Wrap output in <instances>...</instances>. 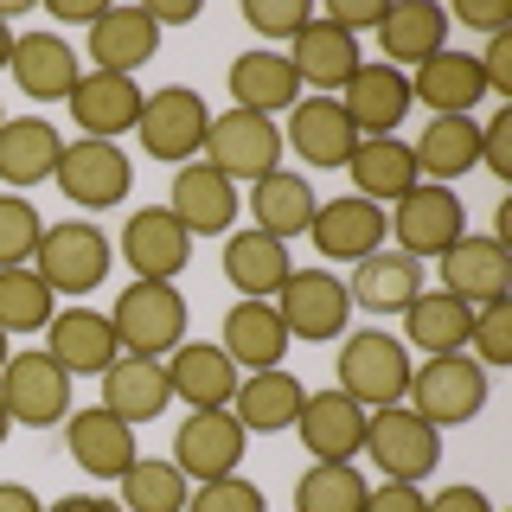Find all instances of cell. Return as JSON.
Listing matches in <instances>:
<instances>
[{
  "instance_id": "ee69618b",
  "label": "cell",
  "mask_w": 512,
  "mask_h": 512,
  "mask_svg": "<svg viewBox=\"0 0 512 512\" xmlns=\"http://www.w3.org/2000/svg\"><path fill=\"white\" fill-rule=\"evenodd\" d=\"M468 359L474 365H512V295L506 301H487L474 308V327H468Z\"/></svg>"
},
{
  "instance_id": "816d5d0a",
  "label": "cell",
  "mask_w": 512,
  "mask_h": 512,
  "mask_svg": "<svg viewBox=\"0 0 512 512\" xmlns=\"http://www.w3.org/2000/svg\"><path fill=\"white\" fill-rule=\"evenodd\" d=\"M429 493L423 487H410V480H384V487L365 493V512H423Z\"/></svg>"
},
{
  "instance_id": "7a4b0ae2",
  "label": "cell",
  "mask_w": 512,
  "mask_h": 512,
  "mask_svg": "<svg viewBox=\"0 0 512 512\" xmlns=\"http://www.w3.org/2000/svg\"><path fill=\"white\" fill-rule=\"evenodd\" d=\"M404 404L423 416L429 429H461L487 410V365H474L468 352H442V359L410 365Z\"/></svg>"
},
{
  "instance_id": "681fc988",
  "label": "cell",
  "mask_w": 512,
  "mask_h": 512,
  "mask_svg": "<svg viewBox=\"0 0 512 512\" xmlns=\"http://www.w3.org/2000/svg\"><path fill=\"white\" fill-rule=\"evenodd\" d=\"M474 58H480V77H487V90L512 103V32H493L487 52H474Z\"/></svg>"
},
{
  "instance_id": "db71d44e",
  "label": "cell",
  "mask_w": 512,
  "mask_h": 512,
  "mask_svg": "<svg viewBox=\"0 0 512 512\" xmlns=\"http://www.w3.org/2000/svg\"><path fill=\"white\" fill-rule=\"evenodd\" d=\"M0 512H45L26 480H0Z\"/></svg>"
},
{
  "instance_id": "ab89813d",
  "label": "cell",
  "mask_w": 512,
  "mask_h": 512,
  "mask_svg": "<svg viewBox=\"0 0 512 512\" xmlns=\"http://www.w3.org/2000/svg\"><path fill=\"white\" fill-rule=\"evenodd\" d=\"M122 512H186V493H192V480L173 468V461H154V455H135V468H128L122 480Z\"/></svg>"
},
{
  "instance_id": "52a82bcc",
  "label": "cell",
  "mask_w": 512,
  "mask_h": 512,
  "mask_svg": "<svg viewBox=\"0 0 512 512\" xmlns=\"http://www.w3.org/2000/svg\"><path fill=\"white\" fill-rule=\"evenodd\" d=\"M384 218H391L397 250L416 256V263H423V256H436V263H442V256L468 237V205H461L448 186H429V180H416Z\"/></svg>"
},
{
  "instance_id": "74e56055",
  "label": "cell",
  "mask_w": 512,
  "mask_h": 512,
  "mask_svg": "<svg viewBox=\"0 0 512 512\" xmlns=\"http://www.w3.org/2000/svg\"><path fill=\"white\" fill-rule=\"evenodd\" d=\"M173 404V384L160 359H116L103 372V410H116L122 423H154Z\"/></svg>"
},
{
  "instance_id": "9f6ffc18",
  "label": "cell",
  "mask_w": 512,
  "mask_h": 512,
  "mask_svg": "<svg viewBox=\"0 0 512 512\" xmlns=\"http://www.w3.org/2000/svg\"><path fill=\"white\" fill-rule=\"evenodd\" d=\"M58 20H71V26H96V20H103V0H58Z\"/></svg>"
},
{
  "instance_id": "1f68e13d",
  "label": "cell",
  "mask_w": 512,
  "mask_h": 512,
  "mask_svg": "<svg viewBox=\"0 0 512 512\" xmlns=\"http://www.w3.org/2000/svg\"><path fill=\"white\" fill-rule=\"evenodd\" d=\"M352 308L365 314H404L416 295H423V263L404 250H372L365 263H352V282H346Z\"/></svg>"
},
{
  "instance_id": "836d02e7",
  "label": "cell",
  "mask_w": 512,
  "mask_h": 512,
  "mask_svg": "<svg viewBox=\"0 0 512 512\" xmlns=\"http://www.w3.org/2000/svg\"><path fill=\"white\" fill-rule=\"evenodd\" d=\"M346 173H352V199H372V205H397L416 180H423V173H416L410 141H397V135L359 141L352 160H346Z\"/></svg>"
},
{
  "instance_id": "603a6c76",
  "label": "cell",
  "mask_w": 512,
  "mask_h": 512,
  "mask_svg": "<svg viewBox=\"0 0 512 512\" xmlns=\"http://www.w3.org/2000/svg\"><path fill=\"white\" fill-rule=\"evenodd\" d=\"M442 288L468 308H487V301H506L512 295V250L500 237H461L455 250L442 256Z\"/></svg>"
},
{
  "instance_id": "d6986e66",
  "label": "cell",
  "mask_w": 512,
  "mask_h": 512,
  "mask_svg": "<svg viewBox=\"0 0 512 512\" xmlns=\"http://www.w3.org/2000/svg\"><path fill=\"white\" fill-rule=\"evenodd\" d=\"M340 109H346V122L359 128V141L397 135V122L410 116V77L372 58V64H359V71H352V84L340 90Z\"/></svg>"
},
{
  "instance_id": "83f0119b",
  "label": "cell",
  "mask_w": 512,
  "mask_h": 512,
  "mask_svg": "<svg viewBox=\"0 0 512 512\" xmlns=\"http://www.w3.org/2000/svg\"><path fill=\"white\" fill-rule=\"evenodd\" d=\"M224 359L237 365V372H269V365L288 359V327L276 314V301H237V308H224V333H218Z\"/></svg>"
},
{
  "instance_id": "7402d4cb",
  "label": "cell",
  "mask_w": 512,
  "mask_h": 512,
  "mask_svg": "<svg viewBox=\"0 0 512 512\" xmlns=\"http://www.w3.org/2000/svg\"><path fill=\"white\" fill-rule=\"evenodd\" d=\"M71 116H77V128H84L90 141H116V135H128V128L141 122V84L135 77H116V71H84L71 84Z\"/></svg>"
},
{
  "instance_id": "4dcf8cb0",
  "label": "cell",
  "mask_w": 512,
  "mask_h": 512,
  "mask_svg": "<svg viewBox=\"0 0 512 512\" xmlns=\"http://www.w3.org/2000/svg\"><path fill=\"white\" fill-rule=\"evenodd\" d=\"M58 154H64V135L45 116H7L0 122V186L26 192V186L52 180Z\"/></svg>"
},
{
  "instance_id": "3957f363",
  "label": "cell",
  "mask_w": 512,
  "mask_h": 512,
  "mask_svg": "<svg viewBox=\"0 0 512 512\" xmlns=\"http://www.w3.org/2000/svg\"><path fill=\"white\" fill-rule=\"evenodd\" d=\"M333 365H340V384H333V391H346L359 410L404 404V391H410V346L397 340V333H384V327L346 333Z\"/></svg>"
},
{
  "instance_id": "e0dca14e",
  "label": "cell",
  "mask_w": 512,
  "mask_h": 512,
  "mask_svg": "<svg viewBox=\"0 0 512 512\" xmlns=\"http://www.w3.org/2000/svg\"><path fill=\"white\" fill-rule=\"evenodd\" d=\"M160 365H167L173 404H186V410H231L237 378H244L231 359H224V346H205V340H180Z\"/></svg>"
},
{
  "instance_id": "f907efd6",
  "label": "cell",
  "mask_w": 512,
  "mask_h": 512,
  "mask_svg": "<svg viewBox=\"0 0 512 512\" xmlns=\"http://www.w3.org/2000/svg\"><path fill=\"white\" fill-rule=\"evenodd\" d=\"M448 20H461V26H474V32L493 39V32H512V7H506V0H461Z\"/></svg>"
},
{
  "instance_id": "44dd1931",
  "label": "cell",
  "mask_w": 512,
  "mask_h": 512,
  "mask_svg": "<svg viewBox=\"0 0 512 512\" xmlns=\"http://www.w3.org/2000/svg\"><path fill=\"white\" fill-rule=\"evenodd\" d=\"M288 64H295V77H301V90H320V96H340L346 84H352V71H359V39L352 32H340V26H327L314 13L308 26L288 39Z\"/></svg>"
},
{
  "instance_id": "cb8c5ba5",
  "label": "cell",
  "mask_w": 512,
  "mask_h": 512,
  "mask_svg": "<svg viewBox=\"0 0 512 512\" xmlns=\"http://www.w3.org/2000/svg\"><path fill=\"white\" fill-rule=\"evenodd\" d=\"M282 148H295L301 160H308V167H346L352 148H359V128L346 122L340 96H308V103L288 109Z\"/></svg>"
},
{
  "instance_id": "7bdbcfd3",
  "label": "cell",
  "mask_w": 512,
  "mask_h": 512,
  "mask_svg": "<svg viewBox=\"0 0 512 512\" xmlns=\"http://www.w3.org/2000/svg\"><path fill=\"white\" fill-rule=\"evenodd\" d=\"M39 237H45V218L20 192H0V269H26L39 256Z\"/></svg>"
},
{
  "instance_id": "f6af8a7d",
  "label": "cell",
  "mask_w": 512,
  "mask_h": 512,
  "mask_svg": "<svg viewBox=\"0 0 512 512\" xmlns=\"http://www.w3.org/2000/svg\"><path fill=\"white\" fill-rule=\"evenodd\" d=\"M186 512H269V506L244 474H224V480H199L186 493Z\"/></svg>"
},
{
  "instance_id": "8d00e7d4",
  "label": "cell",
  "mask_w": 512,
  "mask_h": 512,
  "mask_svg": "<svg viewBox=\"0 0 512 512\" xmlns=\"http://www.w3.org/2000/svg\"><path fill=\"white\" fill-rule=\"evenodd\" d=\"M410 154H416V173H429V186H448L480 167V122L474 116H429Z\"/></svg>"
},
{
  "instance_id": "8fae6325",
  "label": "cell",
  "mask_w": 512,
  "mask_h": 512,
  "mask_svg": "<svg viewBox=\"0 0 512 512\" xmlns=\"http://www.w3.org/2000/svg\"><path fill=\"white\" fill-rule=\"evenodd\" d=\"M276 314H282V327H288V340H340L346 333V320H352V295H346V282L333 276V269H295V276L282 282V295H276Z\"/></svg>"
},
{
  "instance_id": "f1b7e54d",
  "label": "cell",
  "mask_w": 512,
  "mask_h": 512,
  "mask_svg": "<svg viewBox=\"0 0 512 512\" xmlns=\"http://www.w3.org/2000/svg\"><path fill=\"white\" fill-rule=\"evenodd\" d=\"M45 352H52L71 378H103L109 365L122 359L116 327H109L103 308H58L52 314V346H45Z\"/></svg>"
},
{
  "instance_id": "d590c367",
  "label": "cell",
  "mask_w": 512,
  "mask_h": 512,
  "mask_svg": "<svg viewBox=\"0 0 512 512\" xmlns=\"http://www.w3.org/2000/svg\"><path fill=\"white\" fill-rule=\"evenodd\" d=\"M468 327H474V308H468V301H455L448 288H423V295L404 308V346H416L423 359L468 352Z\"/></svg>"
},
{
  "instance_id": "6125c7cd",
  "label": "cell",
  "mask_w": 512,
  "mask_h": 512,
  "mask_svg": "<svg viewBox=\"0 0 512 512\" xmlns=\"http://www.w3.org/2000/svg\"><path fill=\"white\" fill-rule=\"evenodd\" d=\"M0 122H7V116H0Z\"/></svg>"
},
{
  "instance_id": "c3c4849f",
  "label": "cell",
  "mask_w": 512,
  "mask_h": 512,
  "mask_svg": "<svg viewBox=\"0 0 512 512\" xmlns=\"http://www.w3.org/2000/svg\"><path fill=\"white\" fill-rule=\"evenodd\" d=\"M384 13H391V0H327V13H320V20L359 39V32H378Z\"/></svg>"
},
{
  "instance_id": "5bb4252c",
  "label": "cell",
  "mask_w": 512,
  "mask_h": 512,
  "mask_svg": "<svg viewBox=\"0 0 512 512\" xmlns=\"http://www.w3.org/2000/svg\"><path fill=\"white\" fill-rule=\"evenodd\" d=\"M314 250L327 256V263H365L372 250H384V237H391V218H384V205L372 199H320L314 205V224H308Z\"/></svg>"
},
{
  "instance_id": "60d3db41",
  "label": "cell",
  "mask_w": 512,
  "mask_h": 512,
  "mask_svg": "<svg viewBox=\"0 0 512 512\" xmlns=\"http://www.w3.org/2000/svg\"><path fill=\"white\" fill-rule=\"evenodd\" d=\"M365 474L352 461H314L295 480V512H365Z\"/></svg>"
},
{
  "instance_id": "d4e9b609",
  "label": "cell",
  "mask_w": 512,
  "mask_h": 512,
  "mask_svg": "<svg viewBox=\"0 0 512 512\" xmlns=\"http://www.w3.org/2000/svg\"><path fill=\"white\" fill-rule=\"evenodd\" d=\"M90 52V71H116V77H135L141 64L160 52V26L148 7H103V20L90 26L84 39Z\"/></svg>"
},
{
  "instance_id": "e575fe53",
  "label": "cell",
  "mask_w": 512,
  "mask_h": 512,
  "mask_svg": "<svg viewBox=\"0 0 512 512\" xmlns=\"http://www.w3.org/2000/svg\"><path fill=\"white\" fill-rule=\"evenodd\" d=\"M295 103H301V77L288 52H244L231 64V109L276 122V109H295Z\"/></svg>"
},
{
  "instance_id": "2e32d148",
  "label": "cell",
  "mask_w": 512,
  "mask_h": 512,
  "mask_svg": "<svg viewBox=\"0 0 512 512\" xmlns=\"http://www.w3.org/2000/svg\"><path fill=\"white\" fill-rule=\"evenodd\" d=\"M64 448H71V461L96 480H122L128 468H135V423H122L116 410H71L64 416Z\"/></svg>"
},
{
  "instance_id": "94428289",
  "label": "cell",
  "mask_w": 512,
  "mask_h": 512,
  "mask_svg": "<svg viewBox=\"0 0 512 512\" xmlns=\"http://www.w3.org/2000/svg\"><path fill=\"white\" fill-rule=\"evenodd\" d=\"M7 359H13V352H7V333H0V365H7Z\"/></svg>"
},
{
  "instance_id": "7c38bea8",
  "label": "cell",
  "mask_w": 512,
  "mask_h": 512,
  "mask_svg": "<svg viewBox=\"0 0 512 512\" xmlns=\"http://www.w3.org/2000/svg\"><path fill=\"white\" fill-rule=\"evenodd\" d=\"M244 442H250V429L237 423L231 410H192L180 423V436H173V468H180L192 487H199V480H224L244 461Z\"/></svg>"
},
{
  "instance_id": "f546056e",
  "label": "cell",
  "mask_w": 512,
  "mask_h": 512,
  "mask_svg": "<svg viewBox=\"0 0 512 512\" xmlns=\"http://www.w3.org/2000/svg\"><path fill=\"white\" fill-rule=\"evenodd\" d=\"M487 96L474 52H436L410 71V103H423L429 116H474V103Z\"/></svg>"
},
{
  "instance_id": "bcb514c9",
  "label": "cell",
  "mask_w": 512,
  "mask_h": 512,
  "mask_svg": "<svg viewBox=\"0 0 512 512\" xmlns=\"http://www.w3.org/2000/svg\"><path fill=\"white\" fill-rule=\"evenodd\" d=\"M244 20H250L256 39H276V45H288L301 26L314 20V7H308V0H244Z\"/></svg>"
},
{
  "instance_id": "f35d334b",
  "label": "cell",
  "mask_w": 512,
  "mask_h": 512,
  "mask_svg": "<svg viewBox=\"0 0 512 512\" xmlns=\"http://www.w3.org/2000/svg\"><path fill=\"white\" fill-rule=\"evenodd\" d=\"M314 192H308V180L301 173H288V167H276V173H263V180L250 186V212H256V231H269L276 244H288V237H308V224H314Z\"/></svg>"
},
{
  "instance_id": "680465c9",
  "label": "cell",
  "mask_w": 512,
  "mask_h": 512,
  "mask_svg": "<svg viewBox=\"0 0 512 512\" xmlns=\"http://www.w3.org/2000/svg\"><path fill=\"white\" fill-rule=\"evenodd\" d=\"M7 13H13V7H0V71H7V58H13V26H7Z\"/></svg>"
},
{
  "instance_id": "ac0fdd59",
  "label": "cell",
  "mask_w": 512,
  "mask_h": 512,
  "mask_svg": "<svg viewBox=\"0 0 512 512\" xmlns=\"http://www.w3.org/2000/svg\"><path fill=\"white\" fill-rule=\"evenodd\" d=\"M378 64H391V71H416L423 58L448 52V7L436 0H391V13L378 20Z\"/></svg>"
},
{
  "instance_id": "d6a6232c",
  "label": "cell",
  "mask_w": 512,
  "mask_h": 512,
  "mask_svg": "<svg viewBox=\"0 0 512 512\" xmlns=\"http://www.w3.org/2000/svg\"><path fill=\"white\" fill-rule=\"evenodd\" d=\"M301 404H308V391H301L295 372H282V365H269V372H250L237 378V397H231V416L256 436H282V429H295Z\"/></svg>"
},
{
  "instance_id": "11a10c76",
  "label": "cell",
  "mask_w": 512,
  "mask_h": 512,
  "mask_svg": "<svg viewBox=\"0 0 512 512\" xmlns=\"http://www.w3.org/2000/svg\"><path fill=\"white\" fill-rule=\"evenodd\" d=\"M45 512H122V506L103 500V493H64V500H52Z\"/></svg>"
},
{
  "instance_id": "4316f807",
  "label": "cell",
  "mask_w": 512,
  "mask_h": 512,
  "mask_svg": "<svg viewBox=\"0 0 512 512\" xmlns=\"http://www.w3.org/2000/svg\"><path fill=\"white\" fill-rule=\"evenodd\" d=\"M295 276V256L288 244H276L269 231H231L224 237V282L237 288V301H276L282 282Z\"/></svg>"
},
{
  "instance_id": "484cf974",
  "label": "cell",
  "mask_w": 512,
  "mask_h": 512,
  "mask_svg": "<svg viewBox=\"0 0 512 512\" xmlns=\"http://www.w3.org/2000/svg\"><path fill=\"white\" fill-rule=\"evenodd\" d=\"M295 436L314 461H359L365 448V410L346 391H308V404L295 416Z\"/></svg>"
},
{
  "instance_id": "8992f818",
  "label": "cell",
  "mask_w": 512,
  "mask_h": 512,
  "mask_svg": "<svg viewBox=\"0 0 512 512\" xmlns=\"http://www.w3.org/2000/svg\"><path fill=\"white\" fill-rule=\"evenodd\" d=\"M365 455L384 468V480H410L423 487L442 461V429H429L410 404H384L365 410Z\"/></svg>"
},
{
  "instance_id": "5b68a950",
  "label": "cell",
  "mask_w": 512,
  "mask_h": 512,
  "mask_svg": "<svg viewBox=\"0 0 512 512\" xmlns=\"http://www.w3.org/2000/svg\"><path fill=\"white\" fill-rule=\"evenodd\" d=\"M205 167H218L231 186H256L263 173L282 167V128L269 116H250V109H224L205 128V148H199Z\"/></svg>"
},
{
  "instance_id": "6f0895ef",
  "label": "cell",
  "mask_w": 512,
  "mask_h": 512,
  "mask_svg": "<svg viewBox=\"0 0 512 512\" xmlns=\"http://www.w3.org/2000/svg\"><path fill=\"white\" fill-rule=\"evenodd\" d=\"M154 13V26H186V20H199V7L192 0H167V7H148Z\"/></svg>"
},
{
  "instance_id": "ba28073f",
  "label": "cell",
  "mask_w": 512,
  "mask_h": 512,
  "mask_svg": "<svg viewBox=\"0 0 512 512\" xmlns=\"http://www.w3.org/2000/svg\"><path fill=\"white\" fill-rule=\"evenodd\" d=\"M205 128H212V109H205V96L186 90V84H167V90H154L148 103H141L135 135H141V154L186 167V160H199V148H205Z\"/></svg>"
},
{
  "instance_id": "ffe728a7",
  "label": "cell",
  "mask_w": 512,
  "mask_h": 512,
  "mask_svg": "<svg viewBox=\"0 0 512 512\" xmlns=\"http://www.w3.org/2000/svg\"><path fill=\"white\" fill-rule=\"evenodd\" d=\"M167 212L180 218L186 237H218V231H231V218L244 212V205H237V186L224 180L218 167H205V160H186V167L173 173Z\"/></svg>"
},
{
  "instance_id": "7dc6e473",
  "label": "cell",
  "mask_w": 512,
  "mask_h": 512,
  "mask_svg": "<svg viewBox=\"0 0 512 512\" xmlns=\"http://www.w3.org/2000/svg\"><path fill=\"white\" fill-rule=\"evenodd\" d=\"M480 167H487L493 180H512V103L493 122H480Z\"/></svg>"
},
{
  "instance_id": "91938a15",
  "label": "cell",
  "mask_w": 512,
  "mask_h": 512,
  "mask_svg": "<svg viewBox=\"0 0 512 512\" xmlns=\"http://www.w3.org/2000/svg\"><path fill=\"white\" fill-rule=\"evenodd\" d=\"M13 436V416H7V404H0V442H7Z\"/></svg>"
},
{
  "instance_id": "30bf717a",
  "label": "cell",
  "mask_w": 512,
  "mask_h": 512,
  "mask_svg": "<svg viewBox=\"0 0 512 512\" xmlns=\"http://www.w3.org/2000/svg\"><path fill=\"white\" fill-rule=\"evenodd\" d=\"M58 192L71 205H84V212H109V205L128 199V186H135V160H128L116 141H64L58 154Z\"/></svg>"
},
{
  "instance_id": "4fadbf2b",
  "label": "cell",
  "mask_w": 512,
  "mask_h": 512,
  "mask_svg": "<svg viewBox=\"0 0 512 512\" xmlns=\"http://www.w3.org/2000/svg\"><path fill=\"white\" fill-rule=\"evenodd\" d=\"M7 71H13V84H20V96H32V103H64L71 84L84 77V58H77V45L64 39V32L39 26V32H13Z\"/></svg>"
},
{
  "instance_id": "6da1fadb",
  "label": "cell",
  "mask_w": 512,
  "mask_h": 512,
  "mask_svg": "<svg viewBox=\"0 0 512 512\" xmlns=\"http://www.w3.org/2000/svg\"><path fill=\"white\" fill-rule=\"evenodd\" d=\"M109 327H116L122 359H167L173 346L186 340V295L173 282H128L109 308Z\"/></svg>"
},
{
  "instance_id": "f5cc1de1",
  "label": "cell",
  "mask_w": 512,
  "mask_h": 512,
  "mask_svg": "<svg viewBox=\"0 0 512 512\" xmlns=\"http://www.w3.org/2000/svg\"><path fill=\"white\" fill-rule=\"evenodd\" d=\"M423 512H493V500L480 487H442L423 500Z\"/></svg>"
},
{
  "instance_id": "277c9868",
  "label": "cell",
  "mask_w": 512,
  "mask_h": 512,
  "mask_svg": "<svg viewBox=\"0 0 512 512\" xmlns=\"http://www.w3.org/2000/svg\"><path fill=\"white\" fill-rule=\"evenodd\" d=\"M109 263H116V244H109L103 231H96L90 218H64V224H45L39 237V256H32V269L45 276L52 295H96L109 276Z\"/></svg>"
},
{
  "instance_id": "9a60e30c",
  "label": "cell",
  "mask_w": 512,
  "mask_h": 512,
  "mask_svg": "<svg viewBox=\"0 0 512 512\" xmlns=\"http://www.w3.org/2000/svg\"><path fill=\"white\" fill-rule=\"evenodd\" d=\"M116 256L135 269L141 282H173V276L192 263V237L180 231V218H173L167 205H141V212L122 224Z\"/></svg>"
},
{
  "instance_id": "b9f144b4",
  "label": "cell",
  "mask_w": 512,
  "mask_h": 512,
  "mask_svg": "<svg viewBox=\"0 0 512 512\" xmlns=\"http://www.w3.org/2000/svg\"><path fill=\"white\" fill-rule=\"evenodd\" d=\"M52 288H45L39 269H0V333H39V327H52Z\"/></svg>"
},
{
  "instance_id": "9c48e42d",
  "label": "cell",
  "mask_w": 512,
  "mask_h": 512,
  "mask_svg": "<svg viewBox=\"0 0 512 512\" xmlns=\"http://www.w3.org/2000/svg\"><path fill=\"white\" fill-rule=\"evenodd\" d=\"M0 404H7L13 423L52 429L71 416V372H64L52 352H13L0 365Z\"/></svg>"
}]
</instances>
